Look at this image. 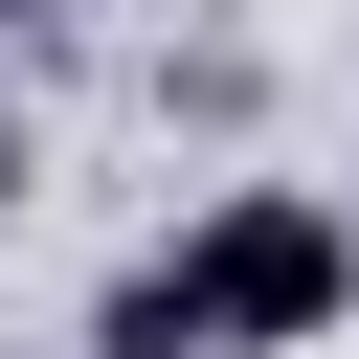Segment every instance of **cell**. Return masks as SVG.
I'll return each instance as SVG.
<instances>
[{
	"label": "cell",
	"mask_w": 359,
	"mask_h": 359,
	"mask_svg": "<svg viewBox=\"0 0 359 359\" xmlns=\"http://www.w3.org/2000/svg\"><path fill=\"white\" fill-rule=\"evenodd\" d=\"M180 292H202V337H224V359H292V337H337V314H359V224H337L314 180H224V202L180 224Z\"/></svg>",
	"instance_id": "cell-1"
},
{
	"label": "cell",
	"mask_w": 359,
	"mask_h": 359,
	"mask_svg": "<svg viewBox=\"0 0 359 359\" xmlns=\"http://www.w3.org/2000/svg\"><path fill=\"white\" fill-rule=\"evenodd\" d=\"M90 359H224V337H202V292H180V247H135V269L90 292Z\"/></svg>",
	"instance_id": "cell-2"
},
{
	"label": "cell",
	"mask_w": 359,
	"mask_h": 359,
	"mask_svg": "<svg viewBox=\"0 0 359 359\" xmlns=\"http://www.w3.org/2000/svg\"><path fill=\"white\" fill-rule=\"evenodd\" d=\"M0 224H22V112H0Z\"/></svg>",
	"instance_id": "cell-3"
},
{
	"label": "cell",
	"mask_w": 359,
	"mask_h": 359,
	"mask_svg": "<svg viewBox=\"0 0 359 359\" xmlns=\"http://www.w3.org/2000/svg\"><path fill=\"white\" fill-rule=\"evenodd\" d=\"M0 22H45V0H0Z\"/></svg>",
	"instance_id": "cell-4"
}]
</instances>
